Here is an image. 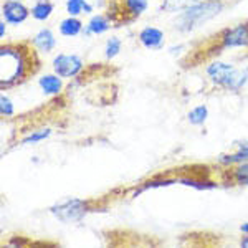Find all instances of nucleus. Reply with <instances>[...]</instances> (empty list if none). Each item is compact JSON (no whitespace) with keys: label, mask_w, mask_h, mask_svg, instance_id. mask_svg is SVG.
Wrapping results in <instances>:
<instances>
[{"label":"nucleus","mask_w":248,"mask_h":248,"mask_svg":"<svg viewBox=\"0 0 248 248\" xmlns=\"http://www.w3.org/2000/svg\"><path fill=\"white\" fill-rule=\"evenodd\" d=\"M35 51L27 45H2L0 48V88H12L38 70Z\"/></svg>","instance_id":"f257e3e1"},{"label":"nucleus","mask_w":248,"mask_h":248,"mask_svg":"<svg viewBox=\"0 0 248 248\" xmlns=\"http://www.w3.org/2000/svg\"><path fill=\"white\" fill-rule=\"evenodd\" d=\"M229 179L235 186H248V162H240L232 166L229 170Z\"/></svg>","instance_id":"ddd939ff"},{"label":"nucleus","mask_w":248,"mask_h":248,"mask_svg":"<svg viewBox=\"0 0 248 248\" xmlns=\"http://www.w3.org/2000/svg\"><path fill=\"white\" fill-rule=\"evenodd\" d=\"M51 134V129H42V131H35V133H31L29 136H25V138L22 139V144H35V142H40L43 141V139L50 138Z\"/></svg>","instance_id":"aec40b11"},{"label":"nucleus","mask_w":248,"mask_h":248,"mask_svg":"<svg viewBox=\"0 0 248 248\" xmlns=\"http://www.w3.org/2000/svg\"><path fill=\"white\" fill-rule=\"evenodd\" d=\"M5 37V20H2L0 22V38Z\"/></svg>","instance_id":"5701e85b"},{"label":"nucleus","mask_w":248,"mask_h":248,"mask_svg":"<svg viewBox=\"0 0 248 248\" xmlns=\"http://www.w3.org/2000/svg\"><path fill=\"white\" fill-rule=\"evenodd\" d=\"M201 0H164L162 2V10L167 12H184L189 7L195 5Z\"/></svg>","instance_id":"a211bd4d"},{"label":"nucleus","mask_w":248,"mask_h":248,"mask_svg":"<svg viewBox=\"0 0 248 248\" xmlns=\"http://www.w3.org/2000/svg\"><path fill=\"white\" fill-rule=\"evenodd\" d=\"M83 30H85V27L78 17H68L60 23V33L63 37H77Z\"/></svg>","instance_id":"4468645a"},{"label":"nucleus","mask_w":248,"mask_h":248,"mask_svg":"<svg viewBox=\"0 0 248 248\" xmlns=\"http://www.w3.org/2000/svg\"><path fill=\"white\" fill-rule=\"evenodd\" d=\"M0 114L3 116V118H10V116H14V105H12L10 98L5 94L0 96Z\"/></svg>","instance_id":"4be33fe9"},{"label":"nucleus","mask_w":248,"mask_h":248,"mask_svg":"<svg viewBox=\"0 0 248 248\" xmlns=\"http://www.w3.org/2000/svg\"><path fill=\"white\" fill-rule=\"evenodd\" d=\"M111 29V18L108 15H94L85 27L86 35H103Z\"/></svg>","instance_id":"9b49d317"},{"label":"nucleus","mask_w":248,"mask_h":248,"mask_svg":"<svg viewBox=\"0 0 248 248\" xmlns=\"http://www.w3.org/2000/svg\"><path fill=\"white\" fill-rule=\"evenodd\" d=\"M66 12L70 17H79L81 14H91L93 5L88 3L86 0H66Z\"/></svg>","instance_id":"dca6fc26"},{"label":"nucleus","mask_w":248,"mask_h":248,"mask_svg":"<svg viewBox=\"0 0 248 248\" xmlns=\"http://www.w3.org/2000/svg\"><path fill=\"white\" fill-rule=\"evenodd\" d=\"M94 210H96L94 201H79V199H71V201L63 202L51 209V212H53L58 218L66 220V222L78 220V218H81L83 215L90 214V212H94Z\"/></svg>","instance_id":"20e7f679"},{"label":"nucleus","mask_w":248,"mask_h":248,"mask_svg":"<svg viewBox=\"0 0 248 248\" xmlns=\"http://www.w3.org/2000/svg\"><path fill=\"white\" fill-rule=\"evenodd\" d=\"M30 10L20 0H5L2 5V18L10 25H20L30 17Z\"/></svg>","instance_id":"0eeeda50"},{"label":"nucleus","mask_w":248,"mask_h":248,"mask_svg":"<svg viewBox=\"0 0 248 248\" xmlns=\"http://www.w3.org/2000/svg\"><path fill=\"white\" fill-rule=\"evenodd\" d=\"M242 232L245 235H248V223H243V225H242Z\"/></svg>","instance_id":"393cba45"},{"label":"nucleus","mask_w":248,"mask_h":248,"mask_svg":"<svg viewBox=\"0 0 248 248\" xmlns=\"http://www.w3.org/2000/svg\"><path fill=\"white\" fill-rule=\"evenodd\" d=\"M139 43L142 46L149 48V50H154V48L162 46L164 43V31L157 27H146L139 31Z\"/></svg>","instance_id":"1a4fd4ad"},{"label":"nucleus","mask_w":248,"mask_h":248,"mask_svg":"<svg viewBox=\"0 0 248 248\" xmlns=\"http://www.w3.org/2000/svg\"><path fill=\"white\" fill-rule=\"evenodd\" d=\"M2 248H62L50 240H35L25 235H10L2 242Z\"/></svg>","instance_id":"6e6552de"},{"label":"nucleus","mask_w":248,"mask_h":248,"mask_svg":"<svg viewBox=\"0 0 248 248\" xmlns=\"http://www.w3.org/2000/svg\"><path fill=\"white\" fill-rule=\"evenodd\" d=\"M53 9H55V5L50 2V0H37L35 5L30 9V14L35 20L43 22V20L50 18V15L53 14Z\"/></svg>","instance_id":"2eb2a0df"},{"label":"nucleus","mask_w":248,"mask_h":248,"mask_svg":"<svg viewBox=\"0 0 248 248\" xmlns=\"http://www.w3.org/2000/svg\"><path fill=\"white\" fill-rule=\"evenodd\" d=\"M189 123L194 124V126H201V124H203L207 121V118H209V109H207V106H195L194 109L189 113Z\"/></svg>","instance_id":"6ab92c4d"},{"label":"nucleus","mask_w":248,"mask_h":248,"mask_svg":"<svg viewBox=\"0 0 248 248\" xmlns=\"http://www.w3.org/2000/svg\"><path fill=\"white\" fill-rule=\"evenodd\" d=\"M31 43H33V46L37 48L38 51L48 53V51H51L55 48V45H57V38H55L53 31L50 29H43L35 35Z\"/></svg>","instance_id":"9d476101"},{"label":"nucleus","mask_w":248,"mask_h":248,"mask_svg":"<svg viewBox=\"0 0 248 248\" xmlns=\"http://www.w3.org/2000/svg\"><path fill=\"white\" fill-rule=\"evenodd\" d=\"M205 73L212 79V83L229 91H240L248 83V68L237 70L230 63L214 62L207 66Z\"/></svg>","instance_id":"7ed1b4c3"},{"label":"nucleus","mask_w":248,"mask_h":248,"mask_svg":"<svg viewBox=\"0 0 248 248\" xmlns=\"http://www.w3.org/2000/svg\"><path fill=\"white\" fill-rule=\"evenodd\" d=\"M242 248H248V235L242 237Z\"/></svg>","instance_id":"b1692460"},{"label":"nucleus","mask_w":248,"mask_h":248,"mask_svg":"<svg viewBox=\"0 0 248 248\" xmlns=\"http://www.w3.org/2000/svg\"><path fill=\"white\" fill-rule=\"evenodd\" d=\"M217 48H248V22L223 30L218 35Z\"/></svg>","instance_id":"39448f33"},{"label":"nucleus","mask_w":248,"mask_h":248,"mask_svg":"<svg viewBox=\"0 0 248 248\" xmlns=\"http://www.w3.org/2000/svg\"><path fill=\"white\" fill-rule=\"evenodd\" d=\"M223 7H225V3L222 0H201L195 5L182 12L181 17L175 22V25H177L175 29L181 31H190L197 29V27L203 25L214 17H217L223 10Z\"/></svg>","instance_id":"f03ea898"},{"label":"nucleus","mask_w":248,"mask_h":248,"mask_svg":"<svg viewBox=\"0 0 248 248\" xmlns=\"http://www.w3.org/2000/svg\"><path fill=\"white\" fill-rule=\"evenodd\" d=\"M83 60L78 55H57L53 58V71L60 78H75L83 71Z\"/></svg>","instance_id":"423d86ee"},{"label":"nucleus","mask_w":248,"mask_h":248,"mask_svg":"<svg viewBox=\"0 0 248 248\" xmlns=\"http://www.w3.org/2000/svg\"><path fill=\"white\" fill-rule=\"evenodd\" d=\"M121 51V40L119 38H109L108 40V43H106V48H105V53H106V58L108 60H111V58H114L116 55Z\"/></svg>","instance_id":"412c9836"},{"label":"nucleus","mask_w":248,"mask_h":248,"mask_svg":"<svg viewBox=\"0 0 248 248\" xmlns=\"http://www.w3.org/2000/svg\"><path fill=\"white\" fill-rule=\"evenodd\" d=\"M40 88L45 94H51V96H57L62 93L63 90V81L60 79L58 75H45V77L40 78L38 81Z\"/></svg>","instance_id":"f8f14e48"},{"label":"nucleus","mask_w":248,"mask_h":248,"mask_svg":"<svg viewBox=\"0 0 248 248\" xmlns=\"http://www.w3.org/2000/svg\"><path fill=\"white\" fill-rule=\"evenodd\" d=\"M124 10L127 12L129 18H136L147 10V0H121Z\"/></svg>","instance_id":"f3484780"}]
</instances>
